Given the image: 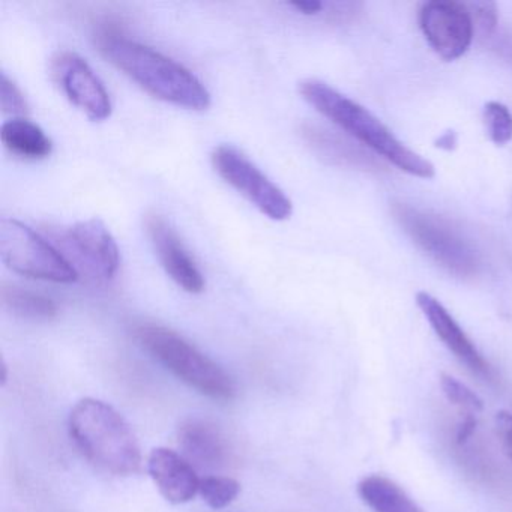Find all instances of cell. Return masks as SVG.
I'll list each match as a JSON object with an SVG mask.
<instances>
[{
	"label": "cell",
	"mask_w": 512,
	"mask_h": 512,
	"mask_svg": "<svg viewBox=\"0 0 512 512\" xmlns=\"http://www.w3.org/2000/svg\"><path fill=\"white\" fill-rule=\"evenodd\" d=\"M476 424V415H464L463 421L460 422L457 428V434H455V439H457V443H466L467 440L472 436L473 431H475Z\"/></svg>",
	"instance_id": "d4e9b609"
},
{
	"label": "cell",
	"mask_w": 512,
	"mask_h": 512,
	"mask_svg": "<svg viewBox=\"0 0 512 512\" xmlns=\"http://www.w3.org/2000/svg\"><path fill=\"white\" fill-rule=\"evenodd\" d=\"M392 212L410 239L449 274L460 278L478 274V253L448 220L406 203H398Z\"/></svg>",
	"instance_id": "5b68a950"
},
{
	"label": "cell",
	"mask_w": 512,
	"mask_h": 512,
	"mask_svg": "<svg viewBox=\"0 0 512 512\" xmlns=\"http://www.w3.org/2000/svg\"><path fill=\"white\" fill-rule=\"evenodd\" d=\"M182 455L203 470H221L233 460V449L226 434L202 418H190L182 422L178 431Z\"/></svg>",
	"instance_id": "7c38bea8"
},
{
	"label": "cell",
	"mask_w": 512,
	"mask_h": 512,
	"mask_svg": "<svg viewBox=\"0 0 512 512\" xmlns=\"http://www.w3.org/2000/svg\"><path fill=\"white\" fill-rule=\"evenodd\" d=\"M494 49L503 59H506V62L512 65V35H499L496 43H494Z\"/></svg>",
	"instance_id": "484cf974"
},
{
	"label": "cell",
	"mask_w": 512,
	"mask_h": 512,
	"mask_svg": "<svg viewBox=\"0 0 512 512\" xmlns=\"http://www.w3.org/2000/svg\"><path fill=\"white\" fill-rule=\"evenodd\" d=\"M146 232L167 275L185 292L202 293L206 287L205 277L169 221L161 215L149 214Z\"/></svg>",
	"instance_id": "8fae6325"
},
{
	"label": "cell",
	"mask_w": 512,
	"mask_h": 512,
	"mask_svg": "<svg viewBox=\"0 0 512 512\" xmlns=\"http://www.w3.org/2000/svg\"><path fill=\"white\" fill-rule=\"evenodd\" d=\"M68 427L80 454L101 472L131 476L142 469V451L136 434L110 404L83 398L71 410Z\"/></svg>",
	"instance_id": "3957f363"
},
{
	"label": "cell",
	"mask_w": 512,
	"mask_h": 512,
	"mask_svg": "<svg viewBox=\"0 0 512 512\" xmlns=\"http://www.w3.org/2000/svg\"><path fill=\"white\" fill-rule=\"evenodd\" d=\"M469 8L470 16L473 19V25L479 29L482 37L490 38L496 34L497 29V7L493 2H472L466 4Z\"/></svg>",
	"instance_id": "603a6c76"
},
{
	"label": "cell",
	"mask_w": 512,
	"mask_h": 512,
	"mask_svg": "<svg viewBox=\"0 0 512 512\" xmlns=\"http://www.w3.org/2000/svg\"><path fill=\"white\" fill-rule=\"evenodd\" d=\"M419 25L425 40L443 61L461 58L475 34L469 8L458 2H428L419 13Z\"/></svg>",
	"instance_id": "30bf717a"
},
{
	"label": "cell",
	"mask_w": 512,
	"mask_h": 512,
	"mask_svg": "<svg viewBox=\"0 0 512 512\" xmlns=\"http://www.w3.org/2000/svg\"><path fill=\"white\" fill-rule=\"evenodd\" d=\"M2 262L23 277L52 283H74L79 277L70 260L40 233L14 218L0 220Z\"/></svg>",
	"instance_id": "8992f818"
},
{
	"label": "cell",
	"mask_w": 512,
	"mask_h": 512,
	"mask_svg": "<svg viewBox=\"0 0 512 512\" xmlns=\"http://www.w3.org/2000/svg\"><path fill=\"white\" fill-rule=\"evenodd\" d=\"M299 92L317 112L398 169L418 178H433V164L401 143L365 107L316 79L302 80L299 83Z\"/></svg>",
	"instance_id": "7a4b0ae2"
},
{
	"label": "cell",
	"mask_w": 512,
	"mask_h": 512,
	"mask_svg": "<svg viewBox=\"0 0 512 512\" xmlns=\"http://www.w3.org/2000/svg\"><path fill=\"white\" fill-rule=\"evenodd\" d=\"M97 44L110 64L152 97L188 110H206L211 106L206 86L184 65L163 53L116 32H101Z\"/></svg>",
	"instance_id": "6da1fadb"
},
{
	"label": "cell",
	"mask_w": 512,
	"mask_h": 512,
	"mask_svg": "<svg viewBox=\"0 0 512 512\" xmlns=\"http://www.w3.org/2000/svg\"><path fill=\"white\" fill-rule=\"evenodd\" d=\"M494 421H496V433L500 445H502L503 451L508 455L509 460L512 461V413L502 410V412L497 413Z\"/></svg>",
	"instance_id": "cb8c5ba5"
},
{
	"label": "cell",
	"mask_w": 512,
	"mask_h": 512,
	"mask_svg": "<svg viewBox=\"0 0 512 512\" xmlns=\"http://www.w3.org/2000/svg\"><path fill=\"white\" fill-rule=\"evenodd\" d=\"M302 136L307 140L308 145L329 163L362 170H377V167H380L373 157L365 154L358 146L346 142L337 134L319 125H302Z\"/></svg>",
	"instance_id": "9a60e30c"
},
{
	"label": "cell",
	"mask_w": 512,
	"mask_h": 512,
	"mask_svg": "<svg viewBox=\"0 0 512 512\" xmlns=\"http://www.w3.org/2000/svg\"><path fill=\"white\" fill-rule=\"evenodd\" d=\"M440 388H442L446 400L458 407L464 415H478L484 409L481 398L472 389L467 388L464 383L449 374H442L440 377Z\"/></svg>",
	"instance_id": "ffe728a7"
},
{
	"label": "cell",
	"mask_w": 512,
	"mask_h": 512,
	"mask_svg": "<svg viewBox=\"0 0 512 512\" xmlns=\"http://www.w3.org/2000/svg\"><path fill=\"white\" fill-rule=\"evenodd\" d=\"M148 472L161 496L173 505L190 502L199 493L200 479L193 464L172 449L155 448L148 458Z\"/></svg>",
	"instance_id": "5bb4252c"
},
{
	"label": "cell",
	"mask_w": 512,
	"mask_h": 512,
	"mask_svg": "<svg viewBox=\"0 0 512 512\" xmlns=\"http://www.w3.org/2000/svg\"><path fill=\"white\" fill-rule=\"evenodd\" d=\"M485 125L491 142L497 146L506 145L512 140V113L502 103L491 101L484 109Z\"/></svg>",
	"instance_id": "44dd1931"
},
{
	"label": "cell",
	"mask_w": 512,
	"mask_h": 512,
	"mask_svg": "<svg viewBox=\"0 0 512 512\" xmlns=\"http://www.w3.org/2000/svg\"><path fill=\"white\" fill-rule=\"evenodd\" d=\"M2 304L22 319L52 320L58 316V305L49 296L34 290L23 289L16 284H4L0 290Z\"/></svg>",
	"instance_id": "ac0fdd59"
},
{
	"label": "cell",
	"mask_w": 512,
	"mask_h": 512,
	"mask_svg": "<svg viewBox=\"0 0 512 512\" xmlns=\"http://www.w3.org/2000/svg\"><path fill=\"white\" fill-rule=\"evenodd\" d=\"M241 485L229 476L211 475L200 479L199 494L212 509H223L238 497Z\"/></svg>",
	"instance_id": "d6986e66"
},
{
	"label": "cell",
	"mask_w": 512,
	"mask_h": 512,
	"mask_svg": "<svg viewBox=\"0 0 512 512\" xmlns=\"http://www.w3.org/2000/svg\"><path fill=\"white\" fill-rule=\"evenodd\" d=\"M290 5L296 8V10L301 11L302 14H307V16H313V14L320 13L323 10L322 2H317V0H302V2L296 0V2H292Z\"/></svg>",
	"instance_id": "4316f807"
},
{
	"label": "cell",
	"mask_w": 512,
	"mask_h": 512,
	"mask_svg": "<svg viewBox=\"0 0 512 512\" xmlns=\"http://www.w3.org/2000/svg\"><path fill=\"white\" fill-rule=\"evenodd\" d=\"M58 242L73 257L77 268L82 269L91 280L107 283L118 274L121 266L118 244L106 224L98 218L79 221L61 230Z\"/></svg>",
	"instance_id": "ba28073f"
},
{
	"label": "cell",
	"mask_w": 512,
	"mask_h": 512,
	"mask_svg": "<svg viewBox=\"0 0 512 512\" xmlns=\"http://www.w3.org/2000/svg\"><path fill=\"white\" fill-rule=\"evenodd\" d=\"M5 148L23 160H44L50 157L53 143L40 125L25 118L5 122L0 131Z\"/></svg>",
	"instance_id": "2e32d148"
},
{
	"label": "cell",
	"mask_w": 512,
	"mask_h": 512,
	"mask_svg": "<svg viewBox=\"0 0 512 512\" xmlns=\"http://www.w3.org/2000/svg\"><path fill=\"white\" fill-rule=\"evenodd\" d=\"M211 161L215 172L263 215L275 221L290 218L292 200L244 152L232 145H220L212 152Z\"/></svg>",
	"instance_id": "52a82bcc"
},
{
	"label": "cell",
	"mask_w": 512,
	"mask_h": 512,
	"mask_svg": "<svg viewBox=\"0 0 512 512\" xmlns=\"http://www.w3.org/2000/svg\"><path fill=\"white\" fill-rule=\"evenodd\" d=\"M0 106L8 115L23 116L29 112L28 100L13 79L2 73L0 79Z\"/></svg>",
	"instance_id": "7402d4cb"
},
{
	"label": "cell",
	"mask_w": 512,
	"mask_h": 512,
	"mask_svg": "<svg viewBox=\"0 0 512 512\" xmlns=\"http://www.w3.org/2000/svg\"><path fill=\"white\" fill-rule=\"evenodd\" d=\"M136 340L152 358L200 394L221 401L235 398L232 377L172 329L142 325L136 329Z\"/></svg>",
	"instance_id": "277c9868"
},
{
	"label": "cell",
	"mask_w": 512,
	"mask_h": 512,
	"mask_svg": "<svg viewBox=\"0 0 512 512\" xmlns=\"http://www.w3.org/2000/svg\"><path fill=\"white\" fill-rule=\"evenodd\" d=\"M416 302H418L419 308L427 317L437 337L454 353L455 358L461 364L466 365V368H469L476 376L482 377L484 380H491L493 371H491L490 365L482 358L475 344L470 341L461 326L455 322L449 311L430 293L419 292L416 296Z\"/></svg>",
	"instance_id": "4fadbf2b"
},
{
	"label": "cell",
	"mask_w": 512,
	"mask_h": 512,
	"mask_svg": "<svg viewBox=\"0 0 512 512\" xmlns=\"http://www.w3.org/2000/svg\"><path fill=\"white\" fill-rule=\"evenodd\" d=\"M436 143L437 148L445 149V151H452V149L457 146V136H455L454 131H448V133L439 137V140H437Z\"/></svg>",
	"instance_id": "83f0119b"
},
{
	"label": "cell",
	"mask_w": 512,
	"mask_h": 512,
	"mask_svg": "<svg viewBox=\"0 0 512 512\" xmlns=\"http://www.w3.org/2000/svg\"><path fill=\"white\" fill-rule=\"evenodd\" d=\"M358 494L374 512H424L400 485L382 475L362 479Z\"/></svg>",
	"instance_id": "e0dca14e"
},
{
	"label": "cell",
	"mask_w": 512,
	"mask_h": 512,
	"mask_svg": "<svg viewBox=\"0 0 512 512\" xmlns=\"http://www.w3.org/2000/svg\"><path fill=\"white\" fill-rule=\"evenodd\" d=\"M50 71L65 97L91 121L110 118L113 104L109 91L82 56L62 50L53 56Z\"/></svg>",
	"instance_id": "9c48e42d"
}]
</instances>
